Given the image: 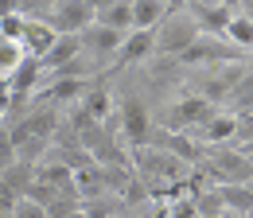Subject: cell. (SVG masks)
Here are the masks:
<instances>
[{"label": "cell", "instance_id": "26", "mask_svg": "<svg viewBox=\"0 0 253 218\" xmlns=\"http://www.w3.org/2000/svg\"><path fill=\"white\" fill-rule=\"evenodd\" d=\"M168 218H199V211H195V199H191V195L175 199V203H171V211H168Z\"/></svg>", "mask_w": 253, "mask_h": 218}, {"label": "cell", "instance_id": "11", "mask_svg": "<svg viewBox=\"0 0 253 218\" xmlns=\"http://www.w3.org/2000/svg\"><path fill=\"white\" fill-rule=\"evenodd\" d=\"M121 43H125L121 31H109V28H101V24L82 31V51H86V55H97V59H117Z\"/></svg>", "mask_w": 253, "mask_h": 218}, {"label": "cell", "instance_id": "7", "mask_svg": "<svg viewBox=\"0 0 253 218\" xmlns=\"http://www.w3.org/2000/svg\"><path fill=\"white\" fill-rule=\"evenodd\" d=\"M152 148H160V152H171L175 160H183L187 168H203V160H207L203 140H191L187 132H168V129H160L156 136H152Z\"/></svg>", "mask_w": 253, "mask_h": 218}, {"label": "cell", "instance_id": "16", "mask_svg": "<svg viewBox=\"0 0 253 218\" xmlns=\"http://www.w3.org/2000/svg\"><path fill=\"white\" fill-rule=\"evenodd\" d=\"M74 109H78V113H86L94 125H105L109 109H113V97H109V90H105V86H90V90L82 93V101H78Z\"/></svg>", "mask_w": 253, "mask_h": 218}, {"label": "cell", "instance_id": "2", "mask_svg": "<svg viewBox=\"0 0 253 218\" xmlns=\"http://www.w3.org/2000/svg\"><path fill=\"white\" fill-rule=\"evenodd\" d=\"M195 43H199V28L187 16V8H171V16L156 28V51L168 59H183Z\"/></svg>", "mask_w": 253, "mask_h": 218}, {"label": "cell", "instance_id": "32", "mask_svg": "<svg viewBox=\"0 0 253 218\" xmlns=\"http://www.w3.org/2000/svg\"><path fill=\"white\" fill-rule=\"evenodd\" d=\"M250 160H253V156H250Z\"/></svg>", "mask_w": 253, "mask_h": 218}, {"label": "cell", "instance_id": "18", "mask_svg": "<svg viewBox=\"0 0 253 218\" xmlns=\"http://www.w3.org/2000/svg\"><path fill=\"white\" fill-rule=\"evenodd\" d=\"M238 82H242V70H238V66H222V70H214V74H211V82L203 86V97L214 105V101H222L226 93L238 90Z\"/></svg>", "mask_w": 253, "mask_h": 218}, {"label": "cell", "instance_id": "4", "mask_svg": "<svg viewBox=\"0 0 253 218\" xmlns=\"http://www.w3.org/2000/svg\"><path fill=\"white\" fill-rule=\"evenodd\" d=\"M97 20V4L90 0H55L47 24L55 28V35H82L86 28H94Z\"/></svg>", "mask_w": 253, "mask_h": 218}, {"label": "cell", "instance_id": "22", "mask_svg": "<svg viewBox=\"0 0 253 218\" xmlns=\"http://www.w3.org/2000/svg\"><path fill=\"white\" fill-rule=\"evenodd\" d=\"M117 211H121V199H117V195H101V199L82 203V215L86 218H113Z\"/></svg>", "mask_w": 253, "mask_h": 218}, {"label": "cell", "instance_id": "21", "mask_svg": "<svg viewBox=\"0 0 253 218\" xmlns=\"http://www.w3.org/2000/svg\"><path fill=\"white\" fill-rule=\"evenodd\" d=\"M191 199H195V211H199V218H218V215H226L218 187H203V191H199V195H191Z\"/></svg>", "mask_w": 253, "mask_h": 218}, {"label": "cell", "instance_id": "17", "mask_svg": "<svg viewBox=\"0 0 253 218\" xmlns=\"http://www.w3.org/2000/svg\"><path fill=\"white\" fill-rule=\"evenodd\" d=\"M39 78H43V66L35 59H24L20 66H16V74L8 78V90H12V101H20L24 93H32L35 86H39Z\"/></svg>", "mask_w": 253, "mask_h": 218}, {"label": "cell", "instance_id": "5", "mask_svg": "<svg viewBox=\"0 0 253 218\" xmlns=\"http://www.w3.org/2000/svg\"><path fill=\"white\" fill-rule=\"evenodd\" d=\"M121 132L132 144V152L152 144V117H148V105L140 97H125L121 101Z\"/></svg>", "mask_w": 253, "mask_h": 218}, {"label": "cell", "instance_id": "25", "mask_svg": "<svg viewBox=\"0 0 253 218\" xmlns=\"http://www.w3.org/2000/svg\"><path fill=\"white\" fill-rule=\"evenodd\" d=\"M12 215H16V218H51V215H47V207H39V203H32V199H20Z\"/></svg>", "mask_w": 253, "mask_h": 218}, {"label": "cell", "instance_id": "19", "mask_svg": "<svg viewBox=\"0 0 253 218\" xmlns=\"http://www.w3.org/2000/svg\"><path fill=\"white\" fill-rule=\"evenodd\" d=\"M218 195H222L226 215H242V218L253 215V191H250V183H226V187H218Z\"/></svg>", "mask_w": 253, "mask_h": 218}, {"label": "cell", "instance_id": "33", "mask_svg": "<svg viewBox=\"0 0 253 218\" xmlns=\"http://www.w3.org/2000/svg\"><path fill=\"white\" fill-rule=\"evenodd\" d=\"M250 218H253V215H250Z\"/></svg>", "mask_w": 253, "mask_h": 218}, {"label": "cell", "instance_id": "28", "mask_svg": "<svg viewBox=\"0 0 253 218\" xmlns=\"http://www.w3.org/2000/svg\"><path fill=\"white\" fill-rule=\"evenodd\" d=\"M16 203H20V195L12 191V187L0 179V215H8V211H16Z\"/></svg>", "mask_w": 253, "mask_h": 218}, {"label": "cell", "instance_id": "15", "mask_svg": "<svg viewBox=\"0 0 253 218\" xmlns=\"http://www.w3.org/2000/svg\"><path fill=\"white\" fill-rule=\"evenodd\" d=\"M94 24L128 35V31H132V0H109V4H97V20H94Z\"/></svg>", "mask_w": 253, "mask_h": 218}, {"label": "cell", "instance_id": "31", "mask_svg": "<svg viewBox=\"0 0 253 218\" xmlns=\"http://www.w3.org/2000/svg\"><path fill=\"white\" fill-rule=\"evenodd\" d=\"M218 218H226V215H218Z\"/></svg>", "mask_w": 253, "mask_h": 218}, {"label": "cell", "instance_id": "30", "mask_svg": "<svg viewBox=\"0 0 253 218\" xmlns=\"http://www.w3.org/2000/svg\"><path fill=\"white\" fill-rule=\"evenodd\" d=\"M250 191H253V183H250Z\"/></svg>", "mask_w": 253, "mask_h": 218}, {"label": "cell", "instance_id": "3", "mask_svg": "<svg viewBox=\"0 0 253 218\" xmlns=\"http://www.w3.org/2000/svg\"><path fill=\"white\" fill-rule=\"evenodd\" d=\"M214 113H218V105H211L203 93H187V97H179V101H171L164 109V129L168 132H195V129H203V125L211 121Z\"/></svg>", "mask_w": 253, "mask_h": 218}, {"label": "cell", "instance_id": "6", "mask_svg": "<svg viewBox=\"0 0 253 218\" xmlns=\"http://www.w3.org/2000/svg\"><path fill=\"white\" fill-rule=\"evenodd\" d=\"M183 8H187V16L195 20L199 35H214V39H222L226 28H230V20L238 16L230 4H207V0H191V4H183Z\"/></svg>", "mask_w": 253, "mask_h": 218}, {"label": "cell", "instance_id": "1", "mask_svg": "<svg viewBox=\"0 0 253 218\" xmlns=\"http://www.w3.org/2000/svg\"><path fill=\"white\" fill-rule=\"evenodd\" d=\"M214 187H226V183H253V160L242 148L234 144H222V148H207V160L199 168Z\"/></svg>", "mask_w": 253, "mask_h": 218}, {"label": "cell", "instance_id": "9", "mask_svg": "<svg viewBox=\"0 0 253 218\" xmlns=\"http://www.w3.org/2000/svg\"><path fill=\"white\" fill-rule=\"evenodd\" d=\"M55 28L47 24V20H28L24 24V39H20V47H24V55L35 62H43L47 55H51V47H55Z\"/></svg>", "mask_w": 253, "mask_h": 218}, {"label": "cell", "instance_id": "8", "mask_svg": "<svg viewBox=\"0 0 253 218\" xmlns=\"http://www.w3.org/2000/svg\"><path fill=\"white\" fill-rule=\"evenodd\" d=\"M234 59H242V51H238L234 43L214 39V35H199V43H195L179 62H195V66H199V62H214V66H226V62H234Z\"/></svg>", "mask_w": 253, "mask_h": 218}, {"label": "cell", "instance_id": "10", "mask_svg": "<svg viewBox=\"0 0 253 218\" xmlns=\"http://www.w3.org/2000/svg\"><path fill=\"white\" fill-rule=\"evenodd\" d=\"M238 113H226V109H218L211 121L199 129V136H203V148H222V144H234L238 140Z\"/></svg>", "mask_w": 253, "mask_h": 218}, {"label": "cell", "instance_id": "23", "mask_svg": "<svg viewBox=\"0 0 253 218\" xmlns=\"http://www.w3.org/2000/svg\"><path fill=\"white\" fill-rule=\"evenodd\" d=\"M24 59H28V55H24L20 43H4V39H0V78H12L16 66H20Z\"/></svg>", "mask_w": 253, "mask_h": 218}, {"label": "cell", "instance_id": "24", "mask_svg": "<svg viewBox=\"0 0 253 218\" xmlns=\"http://www.w3.org/2000/svg\"><path fill=\"white\" fill-rule=\"evenodd\" d=\"M24 24H28V20H24L20 12L0 16V39H4V43H20V39H24Z\"/></svg>", "mask_w": 253, "mask_h": 218}, {"label": "cell", "instance_id": "27", "mask_svg": "<svg viewBox=\"0 0 253 218\" xmlns=\"http://www.w3.org/2000/svg\"><path fill=\"white\" fill-rule=\"evenodd\" d=\"M16 164V148H12V140H8V132H0V175L8 172Z\"/></svg>", "mask_w": 253, "mask_h": 218}, {"label": "cell", "instance_id": "13", "mask_svg": "<svg viewBox=\"0 0 253 218\" xmlns=\"http://www.w3.org/2000/svg\"><path fill=\"white\" fill-rule=\"evenodd\" d=\"M82 55H86V51H82V35H59V39H55V47H51V55L39 62V66L59 74V70H66L70 62H78Z\"/></svg>", "mask_w": 253, "mask_h": 218}, {"label": "cell", "instance_id": "12", "mask_svg": "<svg viewBox=\"0 0 253 218\" xmlns=\"http://www.w3.org/2000/svg\"><path fill=\"white\" fill-rule=\"evenodd\" d=\"M156 51V31H128L121 51H117V66H136Z\"/></svg>", "mask_w": 253, "mask_h": 218}, {"label": "cell", "instance_id": "14", "mask_svg": "<svg viewBox=\"0 0 253 218\" xmlns=\"http://www.w3.org/2000/svg\"><path fill=\"white\" fill-rule=\"evenodd\" d=\"M175 4H164V0H132V31H156L168 16H171Z\"/></svg>", "mask_w": 253, "mask_h": 218}, {"label": "cell", "instance_id": "20", "mask_svg": "<svg viewBox=\"0 0 253 218\" xmlns=\"http://www.w3.org/2000/svg\"><path fill=\"white\" fill-rule=\"evenodd\" d=\"M226 43H234L242 55L253 51V20H250V16H242V12H238V16L230 20V28H226Z\"/></svg>", "mask_w": 253, "mask_h": 218}, {"label": "cell", "instance_id": "29", "mask_svg": "<svg viewBox=\"0 0 253 218\" xmlns=\"http://www.w3.org/2000/svg\"><path fill=\"white\" fill-rule=\"evenodd\" d=\"M0 218H16V215H12V211H8V215H0Z\"/></svg>", "mask_w": 253, "mask_h": 218}]
</instances>
